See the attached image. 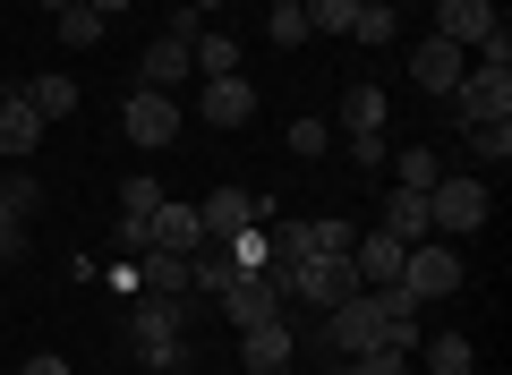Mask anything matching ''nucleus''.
Masks as SVG:
<instances>
[{"instance_id": "f257e3e1", "label": "nucleus", "mask_w": 512, "mask_h": 375, "mask_svg": "<svg viewBox=\"0 0 512 375\" xmlns=\"http://www.w3.org/2000/svg\"><path fill=\"white\" fill-rule=\"evenodd\" d=\"M180 299H137V316H128V350H137V367H180Z\"/></svg>"}, {"instance_id": "f03ea898", "label": "nucleus", "mask_w": 512, "mask_h": 375, "mask_svg": "<svg viewBox=\"0 0 512 375\" xmlns=\"http://www.w3.org/2000/svg\"><path fill=\"white\" fill-rule=\"evenodd\" d=\"M478 222H487V179H436V188H427V231L461 239V231H478Z\"/></svg>"}, {"instance_id": "7ed1b4c3", "label": "nucleus", "mask_w": 512, "mask_h": 375, "mask_svg": "<svg viewBox=\"0 0 512 375\" xmlns=\"http://www.w3.org/2000/svg\"><path fill=\"white\" fill-rule=\"evenodd\" d=\"M402 290H410V299H453V290H461V256L453 248H444V239H419V248H410L402 256Z\"/></svg>"}, {"instance_id": "20e7f679", "label": "nucleus", "mask_w": 512, "mask_h": 375, "mask_svg": "<svg viewBox=\"0 0 512 375\" xmlns=\"http://www.w3.org/2000/svg\"><path fill=\"white\" fill-rule=\"evenodd\" d=\"M453 111H461V128L512 120V69H461V86H453Z\"/></svg>"}, {"instance_id": "39448f33", "label": "nucleus", "mask_w": 512, "mask_h": 375, "mask_svg": "<svg viewBox=\"0 0 512 375\" xmlns=\"http://www.w3.org/2000/svg\"><path fill=\"white\" fill-rule=\"evenodd\" d=\"M120 128H128V145L163 154V145L180 137V103H171V94H154V86H137V94H128V111H120Z\"/></svg>"}, {"instance_id": "423d86ee", "label": "nucleus", "mask_w": 512, "mask_h": 375, "mask_svg": "<svg viewBox=\"0 0 512 375\" xmlns=\"http://www.w3.org/2000/svg\"><path fill=\"white\" fill-rule=\"evenodd\" d=\"M350 290H359V273H350V256H308V265L291 273V299H308L316 316H325V307H342Z\"/></svg>"}, {"instance_id": "0eeeda50", "label": "nucleus", "mask_w": 512, "mask_h": 375, "mask_svg": "<svg viewBox=\"0 0 512 375\" xmlns=\"http://www.w3.org/2000/svg\"><path fill=\"white\" fill-rule=\"evenodd\" d=\"M274 316H291V299H282L265 273H248V282L222 290V324H239V333H248V324H274Z\"/></svg>"}, {"instance_id": "6e6552de", "label": "nucleus", "mask_w": 512, "mask_h": 375, "mask_svg": "<svg viewBox=\"0 0 512 375\" xmlns=\"http://www.w3.org/2000/svg\"><path fill=\"white\" fill-rule=\"evenodd\" d=\"M402 239L393 231H359V248H350V273H359V290H384V282H402Z\"/></svg>"}, {"instance_id": "1a4fd4ad", "label": "nucleus", "mask_w": 512, "mask_h": 375, "mask_svg": "<svg viewBox=\"0 0 512 375\" xmlns=\"http://www.w3.org/2000/svg\"><path fill=\"white\" fill-rule=\"evenodd\" d=\"M495 26H504V18H495V0H444V9H436V35L461 43V52H478Z\"/></svg>"}, {"instance_id": "9d476101", "label": "nucleus", "mask_w": 512, "mask_h": 375, "mask_svg": "<svg viewBox=\"0 0 512 375\" xmlns=\"http://www.w3.org/2000/svg\"><path fill=\"white\" fill-rule=\"evenodd\" d=\"M197 120H214V128H239V120H256V86L248 77H205V103H197Z\"/></svg>"}, {"instance_id": "9b49d317", "label": "nucleus", "mask_w": 512, "mask_h": 375, "mask_svg": "<svg viewBox=\"0 0 512 375\" xmlns=\"http://www.w3.org/2000/svg\"><path fill=\"white\" fill-rule=\"evenodd\" d=\"M410 86H419V94H453V86H461V43L427 35L419 52H410Z\"/></svg>"}, {"instance_id": "f8f14e48", "label": "nucleus", "mask_w": 512, "mask_h": 375, "mask_svg": "<svg viewBox=\"0 0 512 375\" xmlns=\"http://www.w3.org/2000/svg\"><path fill=\"white\" fill-rule=\"evenodd\" d=\"M43 145V111L26 94H0V162H26Z\"/></svg>"}, {"instance_id": "ddd939ff", "label": "nucleus", "mask_w": 512, "mask_h": 375, "mask_svg": "<svg viewBox=\"0 0 512 375\" xmlns=\"http://www.w3.org/2000/svg\"><path fill=\"white\" fill-rule=\"evenodd\" d=\"M146 231H154V248H171V256H197L205 248V222H197V205H154V214H146Z\"/></svg>"}, {"instance_id": "4468645a", "label": "nucleus", "mask_w": 512, "mask_h": 375, "mask_svg": "<svg viewBox=\"0 0 512 375\" xmlns=\"http://www.w3.org/2000/svg\"><path fill=\"white\" fill-rule=\"evenodd\" d=\"M197 222H205V239L222 248L231 231H248V222H256V197H248V188H214V197L197 205Z\"/></svg>"}, {"instance_id": "2eb2a0df", "label": "nucleus", "mask_w": 512, "mask_h": 375, "mask_svg": "<svg viewBox=\"0 0 512 375\" xmlns=\"http://www.w3.org/2000/svg\"><path fill=\"white\" fill-rule=\"evenodd\" d=\"M239 350H248V375H265V367H291V350H299V341H291V324H248V333H239Z\"/></svg>"}, {"instance_id": "dca6fc26", "label": "nucleus", "mask_w": 512, "mask_h": 375, "mask_svg": "<svg viewBox=\"0 0 512 375\" xmlns=\"http://www.w3.org/2000/svg\"><path fill=\"white\" fill-rule=\"evenodd\" d=\"M376 231H393L402 248H419V239H427V197H419V188H393V197H384V222H376Z\"/></svg>"}, {"instance_id": "f3484780", "label": "nucleus", "mask_w": 512, "mask_h": 375, "mask_svg": "<svg viewBox=\"0 0 512 375\" xmlns=\"http://www.w3.org/2000/svg\"><path fill=\"white\" fill-rule=\"evenodd\" d=\"M188 69H197V60H188V43H171V35H163V43H146V60H137V77H146L154 94H171Z\"/></svg>"}, {"instance_id": "a211bd4d", "label": "nucleus", "mask_w": 512, "mask_h": 375, "mask_svg": "<svg viewBox=\"0 0 512 375\" xmlns=\"http://www.w3.org/2000/svg\"><path fill=\"white\" fill-rule=\"evenodd\" d=\"M222 256H231V273L248 282V273H265V265H274V231H265V222H248V231H231V239H222Z\"/></svg>"}, {"instance_id": "6ab92c4d", "label": "nucleus", "mask_w": 512, "mask_h": 375, "mask_svg": "<svg viewBox=\"0 0 512 375\" xmlns=\"http://www.w3.org/2000/svg\"><path fill=\"white\" fill-rule=\"evenodd\" d=\"M393 35H402V9H393V0H359V9H350V43L376 52V43H393Z\"/></svg>"}, {"instance_id": "aec40b11", "label": "nucleus", "mask_w": 512, "mask_h": 375, "mask_svg": "<svg viewBox=\"0 0 512 375\" xmlns=\"http://www.w3.org/2000/svg\"><path fill=\"white\" fill-rule=\"evenodd\" d=\"M342 128H350V137H384V86L359 77V86L342 94Z\"/></svg>"}, {"instance_id": "412c9836", "label": "nucleus", "mask_w": 512, "mask_h": 375, "mask_svg": "<svg viewBox=\"0 0 512 375\" xmlns=\"http://www.w3.org/2000/svg\"><path fill=\"white\" fill-rule=\"evenodd\" d=\"M419 350H427V375H478L470 333H436V341H419Z\"/></svg>"}, {"instance_id": "4be33fe9", "label": "nucleus", "mask_w": 512, "mask_h": 375, "mask_svg": "<svg viewBox=\"0 0 512 375\" xmlns=\"http://www.w3.org/2000/svg\"><path fill=\"white\" fill-rule=\"evenodd\" d=\"M231 282H239V273H231V256H222L214 239H205V248L188 256V290H205V299H222V290H231Z\"/></svg>"}, {"instance_id": "5701e85b", "label": "nucleus", "mask_w": 512, "mask_h": 375, "mask_svg": "<svg viewBox=\"0 0 512 375\" xmlns=\"http://www.w3.org/2000/svg\"><path fill=\"white\" fill-rule=\"evenodd\" d=\"M26 103H35L43 111V128H52V120H69V111H77V77H35V86H26Z\"/></svg>"}, {"instance_id": "b1692460", "label": "nucleus", "mask_w": 512, "mask_h": 375, "mask_svg": "<svg viewBox=\"0 0 512 375\" xmlns=\"http://www.w3.org/2000/svg\"><path fill=\"white\" fill-rule=\"evenodd\" d=\"M60 43H69V52H94V43H103V18H94V9H86V0H69V9H60Z\"/></svg>"}, {"instance_id": "393cba45", "label": "nucleus", "mask_w": 512, "mask_h": 375, "mask_svg": "<svg viewBox=\"0 0 512 375\" xmlns=\"http://www.w3.org/2000/svg\"><path fill=\"white\" fill-rule=\"evenodd\" d=\"M188 60H197L205 77H231V69H239V43H231V35H197V43H188Z\"/></svg>"}, {"instance_id": "a878e982", "label": "nucleus", "mask_w": 512, "mask_h": 375, "mask_svg": "<svg viewBox=\"0 0 512 375\" xmlns=\"http://www.w3.org/2000/svg\"><path fill=\"white\" fill-rule=\"evenodd\" d=\"M350 9H359V0H299L308 35H350Z\"/></svg>"}, {"instance_id": "bb28decb", "label": "nucleus", "mask_w": 512, "mask_h": 375, "mask_svg": "<svg viewBox=\"0 0 512 375\" xmlns=\"http://www.w3.org/2000/svg\"><path fill=\"white\" fill-rule=\"evenodd\" d=\"M393 171H402V188H419V197H427V188L444 179V162L427 154V145H410V154H393Z\"/></svg>"}, {"instance_id": "cd10ccee", "label": "nucleus", "mask_w": 512, "mask_h": 375, "mask_svg": "<svg viewBox=\"0 0 512 375\" xmlns=\"http://www.w3.org/2000/svg\"><path fill=\"white\" fill-rule=\"evenodd\" d=\"M0 205H9V214H18V222H26V214H35V205H43V188H35V179L18 171V162L0 171Z\"/></svg>"}, {"instance_id": "c85d7f7f", "label": "nucleus", "mask_w": 512, "mask_h": 375, "mask_svg": "<svg viewBox=\"0 0 512 375\" xmlns=\"http://www.w3.org/2000/svg\"><path fill=\"white\" fill-rule=\"evenodd\" d=\"M350 367H359V375H402L410 350H393V341H367V350H350Z\"/></svg>"}, {"instance_id": "c756f323", "label": "nucleus", "mask_w": 512, "mask_h": 375, "mask_svg": "<svg viewBox=\"0 0 512 375\" xmlns=\"http://www.w3.org/2000/svg\"><path fill=\"white\" fill-rule=\"evenodd\" d=\"M325 145H333V128H325V120H291V154H299V162H316Z\"/></svg>"}, {"instance_id": "7c9ffc66", "label": "nucleus", "mask_w": 512, "mask_h": 375, "mask_svg": "<svg viewBox=\"0 0 512 375\" xmlns=\"http://www.w3.org/2000/svg\"><path fill=\"white\" fill-rule=\"evenodd\" d=\"M470 145H478V162H504V154H512V120H487V128H470Z\"/></svg>"}, {"instance_id": "2f4dec72", "label": "nucleus", "mask_w": 512, "mask_h": 375, "mask_svg": "<svg viewBox=\"0 0 512 375\" xmlns=\"http://www.w3.org/2000/svg\"><path fill=\"white\" fill-rule=\"evenodd\" d=\"M111 239H120V256H128V265H137V256L154 248V231H146V214H120V231H111Z\"/></svg>"}, {"instance_id": "473e14b6", "label": "nucleus", "mask_w": 512, "mask_h": 375, "mask_svg": "<svg viewBox=\"0 0 512 375\" xmlns=\"http://www.w3.org/2000/svg\"><path fill=\"white\" fill-rule=\"evenodd\" d=\"M274 43H282V52H299V43H308V18H299V0H291V9H274Z\"/></svg>"}, {"instance_id": "72a5a7b5", "label": "nucleus", "mask_w": 512, "mask_h": 375, "mask_svg": "<svg viewBox=\"0 0 512 375\" xmlns=\"http://www.w3.org/2000/svg\"><path fill=\"white\" fill-rule=\"evenodd\" d=\"M154 205H163V188H154V179H128V188H120V214H154Z\"/></svg>"}, {"instance_id": "f704fd0d", "label": "nucleus", "mask_w": 512, "mask_h": 375, "mask_svg": "<svg viewBox=\"0 0 512 375\" xmlns=\"http://www.w3.org/2000/svg\"><path fill=\"white\" fill-rule=\"evenodd\" d=\"M163 35H171V43H197V35H205V18H197V9H188V0H180V9H171V26H163Z\"/></svg>"}, {"instance_id": "c9c22d12", "label": "nucleus", "mask_w": 512, "mask_h": 375, "mask_svg": "<svg viewBox=\"0 0 512 375\" xmlns=\"http://www.w3.org/2000/svg\"><path fill=\"white\" fill-rule=\"evenodd\" d=\"M350 154H359V171H384V162H393V145H384V137H350Z\"/></svg>"}, {"instance_id": "e433bc0d", "label": "nucleus", "mask_w": 512, "mask_h": 375, "mask_svg": "<svg viewBox=\"0 0 512 375\" xmlns=\"http://www.w3.org/2000/svg\"><path fill=\"white\" fill-rule=\"evenodd\" d=\"M0 256H26V222L9 214V205H0Z\"/></svg>"}, {"instance_id": "4c0bfd02", "label": "nucleus", "mask_w": 512, "mask_h": 375, "mask_svg": "<svg viewBox=\"0 0 512 375\" xmlns=\"http://www.w3.org/2000/svg\"><path fill=\"white\" fill-rule=\"evenodd\" d=\"M18 375H69V358H52V350H43V358H26Z\"/></svg>"}, {"instance_id": "58836bf2", "label": "nucleus", "mask_w": 512, "mask_h": 375, "mask_svg": "<svg viewBox=\"0 0 512 375\" xmlns=\"http://www.w3.org/2000/svg\"><path fill=\"white\" fill-rule=\"evenodd\" d=\"M86 9H94V18L111 26V18H128V9H137V0H86Z\"/></svg>"}, {"instance_id": "ea45409f", "label": "nucleus", "mask_w": 512, "mask_h": 375, "mask_svg": "<svg viewBox=\"0 0 512 375\" xmlns=\"http://www.w3.org/2000/svg\"><path fill=\"white\" fill-rule=\"evenodd\" d=\"M188 9H197V18H205V9H222V0H188Z\"/></svg>"}, {"instance_id": "a19ab883", "label": "nucleus", "mask_w": 512, "mask_h": 375, "mask_svg": "<svg viewBox=\"0 0 512 375\" xmlns=\"http://www.w3.org/2000/svg\"><path fill=\"white\" fill-rule=\"evenodd\" d=\"M265 375H299V358H291V367H265Z\"/></svg>"}, {"instance_id": "79ce46f5", "label": "nucleus", "mask_w": 512, "mask_h": 375, "mask_svg": "<svg viewBox=\"0 0 512 375\" xmlns=\"http://www.w3.org/2000/svg\"><path fill=\"white\" fill-rule=\"evenodd\" d=\"M43 9H52V18H60V9H69V0H43Z\"/></svg>"}, {"instance_id": "37998d69", "label": "nucleus", "mask_w": 512, "mask_h": 375, "mask_svg": "<svg viewBox=\"0 0 512 375\" xmlns=\"http://www.w3.org/2000/svg\"><path fill=\"white\" fill-rule=\"evenodd\" d=\"M333 375H359V367H350V358H342V367H333Z\"/></svg>"}, {"instance_id": "c03bdc74", "label": "nucleus", "mask_w": 512, "mask_h": 375, "mask_svg": "<svg viewBox=\"0 0 512 375\" xmlns=\"http://www.w3.org/2000/svg\"><path fill=\"white\" fill-rule=\"evenodd\" d=\"M163 375H188V367H163Z\"/></svg>"}, {"instance_id": "a18cd8bd", "label": "nucleus", "mask_w": 512, "mask_h": 375, "mask_svg": "<svg viewBox=\"0 0 512 375\" xmlns=\"http://www.w3.org/2000/svg\"><path fill=\"white\" fill-rule=\"evenodd\" d=\"M274 9H291V0H274Z\"/></svg>"}, {"instance_id": "49530a36", "label": "nucleus", "mask_w": 512, "mask_h": 375, "mask_svg": "<svg viewBox=\"0 0 512 375\" xmlns=\"http://www.w3.org/2000/svg\"><path fill=\"white\" fill-rule=\"evenodd\" d=\"M231 375H248V367H231Z\"/></svg>"}, {"instance_id": "de8ad7c7", "label": "nucleus", "mask_w": 512, "mask_h": 375, "mask_svg": "<svg viewBox=\"0 0 512 375\" xmlns=\"http://www.w3.org/2000/svg\"><path fill=\"white\" fill-rule=\"evenodd\" d=\"M0 171H9V162H0Z\"/></svg>"}]
</instances>
